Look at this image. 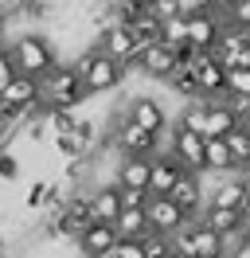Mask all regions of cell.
<instances>
[{
  "instance_id": "cell-28",
  "label": "cell",
  "mask_w": 250,
  "mask_h": 258,
  "mask_svg": "<svg viewBox=\"0 0 250 258\" xmlns=\"http://www.w3.org/2000/svg\"><path fill=\"white\" fill-rule=\"evenodd\" d=\"M180 129H188V133L203 137V102H188V110L180 113Z\"/></svg>"
},
{
  "instance_id": "cell-27",
  "label": "cell",
  "mask_w": 250,
  "mask_h": 258,
  "mask_svg": "<svg viewBox=\"0 0 250 258\" xmlns=\"http://www.w3.org/2000/svg\"><path fill=\"white\" fill-rule=\"evenodd\" d=\"M227 94L231 98L250 94V67H231L227 71Z\"/></svg>"
},
{
  "instance_id": "cell-3",
  "label": "cell",
  "mask_w": 250,
  "mask_h": 258,
  "mask_svg": "<svg viewBox=\"0 0 250 258\" xmlns=\"http://www.w3.org/2000/svg\"><path fill=\"white\" fill-rule=\"evenodd\" d=\"M86 98H90V94H86V86H82V79L75 75V67H71V63H59L55 71H47L43 79H39V102H43V110L75 113Z\"/></svg>"
},
{
  "instance_id": "cell-39",
  "label": "cell",
  "mask_w": 250,
  "mask_h": 258,
  "mask_svg": "<svg viewBox=\"0 0 250 258\" xmlns=\"http://www.w3.org/2000/svg\"><path fill=\"white\" fill-rule=\"evenodd\" d=\"M12 133H16V125H12V121H4V117H0V153L8 149V141H12Z\"/></svg>"
},
{
  "instance_id": "cell-25",
  "label": "cell",
  "mask_w": 250,
  "mask_h": 258,
  "mask_svg": "<svg viewBox=\"0 0 250 258\" xmlns=\"http://www.w3.org/2000/svg\"><path fill=\"white\" fill-rule=\"evenodd\" d=\"M129 32H133V39H137V47L145 51V47H153V43H160V20H156L153 12H145Z\"/></svg>"
},
{
  "instance_id": "cell-31",
  "label": "cell",
  "mask_w": 250,
  "mask_h": 258,
  "mask_svg": "<svg viewBox=\"0 0 250 258\" xmlns=\"http://www.w3.org/2000/svg\"><path fill=\"white\" fill-rule=\"evenodd\" d=\"M47 188H51V180H47V176L31 180L28 196H24V208H28V211H35V215H39V208H43V200H47Z\"/></svg>"
},
{
  "instance_id": "cell-22",
  "label": "cell",
  "mask_w": 250,
  "mask_h": 258,
  "mask_svg": "<svg viewBox=\"0 0 250 258\" xmlns=\"http://www.w3.org/2000/svg\"><path fill=\"white\" fill-rule=\"evenodd\" d=\"M113 231H117V239H145V235H149V219H145V211L125 208L121 215L113 219Z\"/></svg>"
},
{
  "instance_id": "cell-42",
  "label": "cell",
  "mask_w": 250,
  "mask_h": 258,
  "mask_svg": "<svg viewBox=\"0 0 250 258\" xmlns=\"http://www.w3.org/2000/svg\"><path fill=\"white\" fill-rule=\"evenodd\" d=\"M98 258H117V246H113V250H106V254H98Z\"/></svg>"
},
{
  "instance_id": "cell-8",
  "label": "cell",
  "mask_w": 250,
  "mask_h": 258,
  "mask_svg": "<svg viewBox=\"0 0 250 258\" xmlns=\"http://www.w3.org/2000/svg\"><path fill=\"white\" fill-rule=\"evenodd\" d=\"M203 208H223V211H250V180L242 176V172H231V176H223L211 188V196H207V204Z\"/></svg>"
},
{
  "instance_id": "cell-7",
  "label": "cell",
  "mask_w": 250,
  "mask_h": 258,
  "mask_svg": "<svg viewBox=\"0 0 250 258\" xmlns=\"http://www.w3.org/2000/svg\"><path fill=\"white\" fill-rule=\"evenodd\" d=\"M121 113L133 121V125H141L145 133H153V137H160V141H168V113H164V106L156 102V98H129L121 106Z\"/></svg>"
},
{
  "instance_id": "cell-44",
  "label": "cell",
  "mask_w": 250,
  "mask_h": 258,
  "mask_svg": "<svg viewBox=\"0 0 250 258\" xmlns=\"http://www.w3.org/2000/svg\"><path fill=\"white\" fill-rule=\"evenodd\" d=\"M164 258H184V254H176V250H172V246H168V254H164Z\"/></svg>"
},
{
  "instance_id": "cell-30",
  "label": "cell",
  "mask_w": 250,
  "mask_h": 258,
  "mask_svg": "<svg viewBox=\"0 0 250 258\" xmlns=\"http://www.w3.org/2000/svg\"><path fill=\"white\" fill-rule=\"evenodd\" d=\"M20 172H24V161L16 157V153H0V184H16L20 180Z\"/></svg>"
},
{
  "instance_id": "cell-40",
  "label": "cell",
  "mask_w": 250,
  "mask_h": 258,
  "mask_svg": "<svg viewBox=\"0 0 250 258\" xmlns=\"http://www.w3.org/2000/svg\"><path fill=\"white\" fill-rule=\"evenodd\" d=\"M227 258H250V246L246 242H234V246H227Z\"/></svg>"
},
{
  "instance_id": "cell-38",
  "label": "cell",
  "mask_w": 250,
  "mask_h": 258,
  "mask_svg": "<svg viewBox=\"0 0 250 258\" xmlns=\"http://www.w3.org/2000/svg\"><path fill=\"white\" fill-rule=\"evenodd\" d=\"M234 242H246L250 246V211H242V219H238V239Z\"/></svg>"
},
{
  "instance_id": "cell-33",
  "label": "cell",
  "mask_w": 250,
  "mask_h": 258,
  "mask_svg": "<svg viewBox=\"0 0 250 258\" xmlns=\"http://www.w3.org/2000/svg\"><path fill=\"white\" fill-rule=\"evenodd\" d=\"M227 24H231V28H242V32H250V0H242V4L234 8L231 16H227Z\"/></svg>"
},
{
  "instance_id": "cell-11",
  "label": "cell",
  "mask_w": 250,
  "mask_h": 258,
  "mask_svg": "<svg viewBox=\"0 0 250 258\" xmlns=\"http://www.w3.org/2000/svg\"><path fill=\"white\" fill-rule=\"evenodd\" d=\"M223 28H227L223 16H215V12H196V16H188V43L196 51H215Z\"/></svg>"
},
{
  "instance_id": "cell-26",
  "label": "cell",
  "mask_w": 250,
  "mask_h": 258,
  "mask_svg": "<svg viewBox=\"0 0 250 258\" xmlns=\"http://www.w3.org/2000/svg\"><path fill=\"white\" fill-rule=\"evenodd\" d=\"M160 43H164V47H180V43H188V16L160 20Z\"/></svg>"
},
{
  "instance_id": "cell-9",
  "label": "cell",
  "mask_w": 250,
  "mask_h": 258,
  "mask_svg": "<svg viewBox=\"0 0 250 258\" xmlns=\"http://www.w3.org/2000/svg\"><path fill=\"white\" fill-rule=\"evenodd\" d=\"M145 219H149V231H153V235L172 239V235H176L192 215H188L184 208H176L168 196H149V204H145Z\"/></svg>"
},
{
  "instance_id": "cell-43",
  "label": "cell",
  "mask_w": 250,
  "mask_h": 258,
  "mask_svg": "<svg viewBox=\"0 0 250 258\" xmlns=\"http://www.w3.org/2000/svg\"><path fill=\"white\" fill-rule=\"evenodd\" d=\"M242 176H246V180H250V161H246V164H242Z\"/></svg>"
},
{
  "instance_id": "cell-36",
  "label": "cell",
  "mask_w": 250,
  "mask_h": 258,
  "mask_svg": "<svg viewBox=\"0 0 250 258\" xmlns=\"http://www.w3.org/2000/svg\"><path fill=\"white\" fill-rule=\"evenodd\" d=\"M12 79H16V63H12V55H8V47H4L0 51V90H4Z\"/></svg>"
},
{
  "instance_id": "cell-21",
  "label": "cell",
  "mask_w": 250,
  "mask_h": 258,
  "mask_svg": "<svg viewBox=\"0 0 250 258\" xmlns=\"http://www.w3.org/2000/svg\"><path fill=\"white\" fill-rule=\"evenodd\" d=\"M203 227H211V231H215L219 239L223 242H234L238 239V219H242V215H238V211H223V208H203Z\"/></svg>"
},
{
  "instance_id": "cell-15",
  "label": "cell",
  "mask_w": 250,
  "mask_h": 258,
  "mask_svg": "<svg viewBox=\"0 0 250 258\" xmlns=\"http://www.w3.org/2000/svg\"><path fill=\"white\" fill-rule=\"evenodd\" d=\"M113 184L121 192H149V161L145 157H121L113 168Z\"/></svg>"
},
{
  "instance_id": "cell-18",
  "label": "cell",
  "mask_w": 250,
  "mask_h": 258,
  "mask_svg": "<svg viewBox=\"0 0 250 258\" xmlns=\"http://www.w3.org/2000/svg\"><path fill=\"white\" fill-rule=\"evenodd\" d=\"M238 125L231 102H203V141L207 137H227Z\"/></svg>"
},
{
  "instance_id": "cell-34",
  "label": "cell",
  "mask_w": 250,
  "mask_h": 258,
  "mask_svg": "<svg viewBox=\"0 0 250 258\" xmlns=\"http://www.w3.org/2000/svg\"><path fill=\"white\" fill-rule=\"evenodd\" d=\"M231 102V110H234V117H238V125H246L250 129V94H242V98H227Z\"/></svg>"
},
{
  "instance_id": "cell-29",
  "label": "cell",
  "mask_w": 250,
  "mask_h": 258,
  "mask_svg": "<svg viewBox=\"0 0 250 258\" xmlns=\"http://www.w3.org/2000/svg\"><path fill=\"white\" fill-rule=\"evenodd\" d=\"M51 145H55V153H59L62 161H75V157H90V153H86V149H82L75 137H71V133H59V137H51Z\"/></svg>"
},
{
  "instance_id": "cell-4",
  "label": "cell",
  "mask_w": 250,
  "mask_h": 258,
  "mask_svg": "<svg viewBox=\"0 0 250 258\" xmlns=\"http://www.w3.org/2000/svg\"><path fill=\"white\" fill-rule=\"evenodd\" d=\"M102 145H113L121 157H145V161H153L156 153H164L168 141H160V137H153V133H145L141 125H133V121L117 110V113H113L109 133H102Z\"/></svg>"
},
{
  "instance_id": "cell-37",
  "label": "cell",
  "mask_w": 250,
  "mask_h": 258,
  "mask_svg": "<svg viewBox=\"0 0 250 258\" xmlns=\"http://www.w3.org/2000/svg\"><path fill=\"white\" fill-rule=\"evenodd\" d=\"M238 4H242V0H211V12L227 20V16H231V12H234V8H238Z\"/></svg>"
},
{
  "instance_id": "cell-41",
  "label": "cell",
  "mask_w": 250,
  "mask_h": 258,
  "mask_svg": "<svg viewBox=\"0 0 250 258\" xmlns=\"http://www.w3.org/2000/svg\"><path fill=\"white\" fill-rule=\"evenodd\" d=\"M137 4H141V8H145V12H153V8H156V4H160V0H137Z\"/></svg>"
},
{
  "instance_id": "cell-17",
  "label": "cell",
  "mask_w": 250,
  "mask_h": 258,
  "mask_svg": "<svg viewBox=\"0 0 250 258\" xmlns=\"http://www.w3.org/2000/svg\"><path fill=\"white\" fill-rule=\"evenodd\" d=\"M137 71H145L149 79H168L172 71H176V51L164 47V43H153V47H145L141 51V59H137Z\"/></svg>"
},
{
  "instance_id": "cell-2",
  "label": "cell",
  "mask_w": 250,
  "mask_h": 258,
  "mask_svg": "<svg viewBox=\"0 0 250 258\" xmlns=\"http://www.w3.org/2000/svg\"><path fill=\"white\" fill-rule=\"evenodd\" d=\"M71 67H75V75L82 79L90 98H106L113 90H121V82H125V67L113 63L106 51H98V47H86L78 55V63H71Z\"/></svg>"
},
{
  "instance_id": "cell-1",
  "label": "cell",
  "mask_w": 250,
  "mask_h": 258,
  "mask_svg": "<svg viewBox=\"0 0 250 258\" xmlns=\"http://www.w3.org/2000/svg\"><path fill=\"white\" fill-rule=\"evenodd\" d=\"M8 55H12L16 63V75H28V79H43L47 71H55L62 63L59 59V47H55V39L43 32H24L16 35L12 43H8Z\"/></svg>"
},
{
  "instance_id": "cell-14",
  "label": "cell",
  "mask_w": 250,
  "mask_h": 258,
  "mask_svg": "<svg viewBox=\"0 0 250 258\" xmlns=\"http://www.w3.org/2000/svg\"><path fill=\"white\" fill-rule=\"evenodd\" d=\"M180 176H184V168L172 161L168 153H156L149 161V196H168L180 184Z\"/></svg>"
},
{
  "instance_id": "cell-16",
  "label": "cell",
  "mask_w": 250,
  "mask_h": 258,
  "mask_svg": "<svg viewBox=\"0 0 250 258\" xmlns=\"http://www.w3.org/2000/svg\"><path fill=\"white\" fill-rule=\"evenodd\" d=\"M113 246H117V231L109 223H90L78 235V254L82 258H98V254H106V250H113Z\"/></svg>"
},
{
  "instance_id": "cell-6",
  "label": "cell",
  "mask_w": 250,
  "mask_h": 258,
  "mask_svg": "<svg viewBox=\"0 0 250 258\" xmlns=\"http://www.w3.org/2000/svg\"><path fill=\"white\" fill-rule=\"evenodd\" d=\"M98 51H106L113 63H121L125 71H137V59H141V47L137 39H133V32L129 28H117V24H109V28H102L98 32V43H94Z\"/></svg>"
},
{
  "instance_id": "cell-13",
  "label": "cell",
  "mask_w": 250,
  "mask_h": 258,
  "mask_svg": "<svg viewBox=\"0 0 250 258\" xmlns=\"http://www.w3.org/2000/svg\"><path fill=\"white\" fill-rule=\"evenodd\" d=\"M86 200H90V211H94V223H109L113 227V219L121 215V188L117 184H94L90 192H86Z\"/></svg>"
},
{
  "instance_id": "cell-20",
  "label": "cell",
  "mask_w": 250,
  "mask_h": 258,
  "mask_svg": "<svg viewBox=\"0 0 250 258\" xmlns=\"http://www.w3.org/2000/svg\"><path fill=\"white\" fill-rule=\"evenodd\" d=\"M203 172H219V176L238 172L234 161H231V149H227L223 137H207V141H203Z\"/></svg>"
},
{
  "instance_id": "cell-35",
  "label": "cell",
  "mask_w": 250,
  "mask_h": 258,
  "mask_svg": "<svg viewBox=\"0 0 250 258\" xmlns=\"http://www.w3.org/2000/svg\"><path fill=\"white\" fill-rule=\"evenodd\" d=\"M117 258H145L141 239H117Z\"/></svg>"
},
{
  "instance_id": "cell-5",
  "label": "cell",
  "mask_w": 250,
  "mask_h": 258,
  "mask_svg": "<svg viewBox=\"0 0 250 258\" xmlns=\"http://www.w3.org/2000/svg\"><path fill=\"white\" fill-rule=\"evenodd\" d=\"M227 246H231V242H223L211 227H203L200 215H192V219L172 235V250L184 254V258H223Z\"/></svg>"
},
{
  "instance_id": "cell-32",
  "label": "cell",
  "mask_w": 250,
  "mask_h": 258,
  "mask_svg": "<svg viewBox=\"0 0 250 258\" xmlns=\"http://www.w3.org/2000/svg\"><path fill=\"white\" fill-rule=\"evenodd\" d=\"M141 246H145V258H164V254H168V246H172V239H164V235H153V231H149V235L141 239Z\"/></svg>"
},
{
  "instance_id": "cell-19",
  "label": "cell",
  "mask_w": 250,
  "mask_h": 258,
  "mask_svg": "<svg viewBox=\"0 0 250 258\" xmlns=\"http://www.w3.org/2000/svg\"><path fill=\"white\" fill-rule=\"evenodd\" d=\"M203 176H196V172H184L180 176V184L168 192V200L176 204V208H184L188 215H200L203 211V184H200Z\"/></svg>"
},
{
  "instance_id": "cell-10",
  "label": "cell",
  "mask_w": 250,
  "mask_h": 258,
  "mask_svg": "<svg viewBox=\"0 0 250 258\" xmlns=\"http://www.w3.org/2000/svg\"><path fill=\"white\" fill-rule=\"evenodd\" d=\"M168 153L172 161L180 164L184 172H196V176H203V137H196V133H188V129H172V137H168Z\"/></svg>"
},
{
  "instance_id": "cell-24",
  "label": "cell",
  "mask_w": 250,
  "mask_h": 258,
  "mask_svg": "<svg viewBox=\"0 0 250 258\" xmlns=\"http://www.w3.org/2000/svg\"><path fill=\"white\" fill-rule=\"evenodd\" d=\"M223 141H227V149H231V161H234V168L242 172V164L250 161V129H246V125H234L231 133L223 137Z\"/></svg>"
},
{
  "instance_id": "cell-23",
  "label": "cell",
  "mask_w": 250,
  "mask_h": 258,
  "mask_svg": "<svg viewBox=\"0 0 250 258\" xmlns=\"http://www.w3.org/2000/svg\"><path fill=\"white\" fill-rule=\"evenodd\" d=\"M172 86V94H180L184 102H200V82H196V71H188V67H176L168 79H164Z\"/></svg>"
},
{
  "instance_id": "cell-12",
  "label": "cell",
  "mask_w": 250,
  "mask_h": 258,
  "mask_svg": "<svg viewBox=\"0 0 250 258\" xmlns=\"http://www.w3.org/2000/svg\"><path fill=\"white\" fill-rule=\"evenodd\" d=\"M196 82H200V102H227V71L215 63V55H207L196 67Z\"/></svg>"
}]
</instances>
